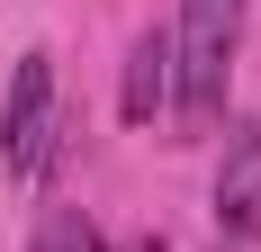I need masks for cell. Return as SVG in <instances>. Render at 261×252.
I'll list each match as a JSON object with an SVG mask.
<instances>
[{
	"label": "cell",
	"mask_w": 261,
	"mask_h": 252,
	"mask_svg": "<svg viewBox=\"0 0 261 252\" xmlns=\"http://www.w3.org/2000/svg\"><path fill=\"white\" fill-rule=\"evenodd\" d=\"M243 45V0H180V36H171V108L189 135L225 117V81Z\"/></svg>",
	"instance_id": "6da1fadb"
},
{
	"label": "cell",
	"mask_w": 261,
	"mask_h": 252,
	"mask_svg": "<svg viewBox=\"0 0 261 252\" xmlns=\"http://www.w3.org/2000/svg\"><path fill=\"white\" fill-rule=\"evenodd\" d=\"M0 153H9V171L54 162V54H18L9 99H0Z\"/></svg>",
	"instance_id": "7a4b0ae2"
},
{
	"label": "cell",
	"mask_w": 261,
	"mask_h": 252,
	"mask_svg": "<svg viewBox=\"0 0 261 252\" xmlns=\"http://www.w3.org/2000/svg\"><path fill=\"white\" fill-rule=\"evenodd\" d=\"M216 234L225 252L243 234H261V117H234L225 126V162H216Z\"/></svg>",
	"instance_id": "3957f363"
},
{
	"label": "cell",
	"mask_w": 261,
	"mask_h": 252,
	"mask_svg": "<svg viewBox=\"0 0 261 252\" xmlns=\"http://www.w3.org/2000/svg\"><path fill=\"white\" fill-rule=\"evenodd\" d=\"M162 99H171V36L144 27V36L126 45V90H117V108H126V126H153Z\"/></svg>",
	"instance_id": "277c9868"
},
{
	"label": "cell",
	"mask_w": 261,
	"mask_h": 252,
	"mask_svg": "<svg viewBox=\"0 0 261 252\" xmlns=\"http://www.w3.org/2000/svg\"><path fill=\"white\" fill-rule=\"evenodd\" d=\"M36 252H108L99 225L81 216V207H45V225H36Z\"/></svg>",
	"instance_id": "5b68a950"
},
{
	"label": "cell",
	"mask_w": 261,
	"mask_h": 252,
	"mask_svg": "<svg viewBox=\"0 0 261 252\" xmlns=\"http://www.w3.org/2000/svg\"><path fill=\"white\" fill-rule=\"evenodd\" d=\"M117 252H171V243H162V234H135V243H117Z\"/></svg>",
	"instance_id": "8992f818"
}]
</instances>
